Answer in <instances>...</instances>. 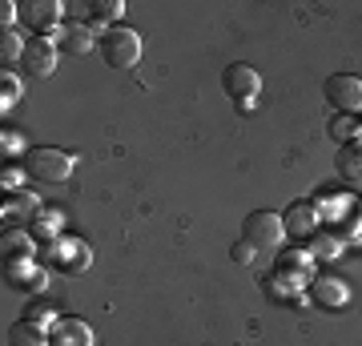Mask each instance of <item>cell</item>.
<instances>
[{"instance_id":"obj_18","label":"cell","mask_w":362,"mask_h":346,"mask_svg":"<svg viewBox=\"0 0 362 346\" xmlns=\"http://www.w3.org/2000/svg\"><path fill=\"white\" fill-rule=\"evenodd\" d=\"M121 13H125V4H121V0H93V4H89V25H101V21H117Z\"/></svg>"},{"instance_id":"obj_15","label":"cell","mask_w":362,"mask_h":346,"mask_svg":"<svg viewBox=\"0 0 362 346\" xmlns=\"http://www.w3.org/2000/svg\"><path fill=\"white\" fill-rule=\"evenodd\" d=\"M4 258H8V270H25L33 262V242L25 233H4Z\"/></svg>"},{"instance_id":"obj_17","label":"cell","mask_w":362,"mask_h":346,"mask_svg":"<svg viewBox=\"0 0 362 346\" xmlns=\"http://www.w3.org/2000/svg\"><path fill=\"white\" fill-rule=\"evenodd\" d=\"M310 290H314V298H318L322 306H330V302H346V286L338 282V278H314Z\"/></svg>"},{"instance_id":"obj_6","label":"cell","mask_w":362,"mask_h":346,"mask_svg":"<svg viewBox=\"0 0 362 346\" xmlns=\"http://www.w3.org/2000/svg\"><path fill=\"white\" fill-rule=\"evenodd\" d=\"M221 85H226V93H230L233 101H242V105H250L254 97H258V89H262V73L254 69V64H230L226 73H221Z\"/></svg>"},{"instance_id":"obj_14","label":"cell","mask_w":362,"mask_h":346,"mask_svg":"<svg viewBox=\"0 0 362 346\" xmlns=\"http://www.w3.org/2000/svg\"><path fill=\"white\" fill-rule=\"evenodd\" d=\"M338 178L350 181V185H362V145L346 142L342 154H338Z\"/></svg>"},{"instance_id":"obj_1","label":"cell","mask_w":362,"mask_h":346,"mask_svg":"<svg viewBox=\"0 0 362 346\" xmlns=\"http://www.w3.org/2000/svg\"><path fill=\"white\" fill-rule=\"evenodd\" d=\"M25 173L33 181H69L73 178V154L52 149V145H37L25 154Z\"/></svg>"},{"instance_id":"obj_23","label":"cell","mask_w":362,"mask_h":346,"mask_svg":"<svg viewBox=\"0 0 362 346\" xmlns=\"http://www.w3.org/2000/svg\"><path fill=\"white\" fill-rule=\"evenodd\" d=\"M330 133H334V137H338V142H346V137H350V133H354V125H350V117H338V121H334V125H330Z\"/></svg>"},{"instance_id":"obj_11","label":"cell","mask_w":362,"mask_h":346,"mask_svg":"<svg viewBox=\"0 0 362 346\" xmlns=\"http://www.w3.org/2000/svg\"><path fill=\"white\" fill-rule=\"evenodd\" d=\"M49 346H93V330L81 318H61L49 334Z\"/></svg>"},{"instance_id":"obj_19","label":"cell","mask_w":362,"mask_h":346,"mask_svg":"<svg viewBox=\"0 0 362 346\" xmlns=\"http://www.w3.org/2000/svg\"><path fill=\"white\" fill-rule=\"evenodd\" d=\"M0 57H4V61H21V57H25V45H21L16 33H8V28H4V37H0Z\"/></svg>"},{"instance_id":"obj_3","label":"cell","mask_w":362,"mask_h":346,"mask_svg":"<svg viewBox=\"0 0 362 346\" xmlns=\"http://www.w3.org/2000/svg\"><path fill=\"white\" fill-rule=\"evenodd\" d=\"M282 233H286L282 218L270 214V209H254V214L242 221V242H250L254 250H278Z\"/></svg>"},{"instance_id":"obj_24","label":"cell","mask_w":362,"mask_h":346,"mask_svg":"<svg viewBox=\"0 0 362 346\" xmlns=\"http://www.w3.org/2000/svg\"><path fill=\"white\" fill-rule=\"evenodd\" d=\"M0 16H4V25H8V21H13V16H16V8H13V4H8V0L0 4Z\"/></svg>"},{"instance_id":"obj_7","label":"cell","mask_w":362,"mask_h":346,"mask_svg":"<svg viewBox=\"0 0 362 346\" xmlns=\"http://www.w3.org/2000/svg\"><path fill=\"white\" fill-rule=\"evenodd\" d=\"M274 282L282 286V290H302V286H310V258L306 254H282L278 258V266H274Z\"/></svg>"},{"instance_id":"obj_16","label":"cell","mask_w":362,"mask_h":346,"mask_svg":"<svg viewBox=\"0 0 362 346\" xmlns=\"http://www.w3.org/2000/svg\"><path fill=\"white\" fill-rule=\"evenodd\" d=\"M37 214V197L33 193H25V190H16L8 202H4V218H16V221H25V218H33Z\"/></svg>"},{"instance_id":"obj_8","label":"cell","mask_w":362,"mask_h":346,"mask_svg":"<svg viewBox=\"0 0 362 346\" xmlns=\"http://www.w3.org/2000/svg\"><path fill=\"white\" fill-rule=\"evenodd\" d=\"M28 77H49L52 69H57V45L49 37H33L25 45V57H21Z\"/></svg>"},{"instance_id":"obj_5","label":"cell","mask_w":362,"mask_h":346,"mask_svg":"<svg viewBox=\"0 0 362 346\" xmlns=\"http://www.w3.org/2000/svg\"><path fill=\"white\" fill-rule=\"evenodd\" d=\"M326 101L334 105L338 113H354L362 109V77L354 73H334V77H326Z\"/></svg>"},{"instance_id":"obj_4","label":"cell","mask_w":362,"mask_h":346,"mask_svg":"<svg viewBox=\"0 0 362 346\" xmlns=\"http://www.w3.org/2000/svg\"><path fill=\"white\" fill-rule=\"evenodd\" d=\"M61 0H21L16 4V21L21 25H28L37 37H49V33H57L61 28Z\"/></svg>"},{"instance_id":"obj_13","label":"cell","mask_w":362,"mask_h":346,"mask_svg":"<svg viewBox=\"0 0 362 346\" xmlns=\"http://www.w3.org/2000/svg\"><path fill=\"white\" fill-rule=\"evenodd\" d=\"M61 49L73 52V57H89V52L97 49V40H93L89 25H69L65 33H61Z\"/></svg>"},{"instance_id":"obj_2","label":"cell","mask_w":362,"mask_h":346,"mask_svg":"<svg viewBox=\"0 0 362 346\" xmlns=\"http://www.w3.org/2000/svg\"><path fill=\"white\" fill-rule=\"evenodd\" d=\"M97 49H101L105 64H113V69H133V64L141 61V37L133 33V28H109L101 40H97Z\"/></svg>"},{"instance_id":"obj_9","label":"cell","mask_w":362,"mask_h":346,"mask_svg":"<svg viewBox=\"0 0 362 346\" xmlns=\"http://www.w3.org/2000/svg\"><path fill=\"white\" fill-rule=\"evenodd\" d=\"M282 226H286V233H294V238H314V233H318V209H314V202H294L286 209Z\"/></svg>"},{"instance_id":"obj_22","label":"cell","mask_w":362,"mask_h":346,"mask_svg":"<svg viewBox=\"0 0 362 346\" xmlns=\"http://www.w3.org/2000/svg\"><path fill=\"white\" fill-rule=\"evenodd\" d=\"M233 262L250 266V262H254V246H250V242H238V246H233Z\"/></svg>"},{"instance_id":"obj_25","label":"cell","mask_w":362,"mask_h":346,"mask_svg":"<svg viewBox=\"0 0 362 346\" xmlns=\"http://www.w3.org/2000/svg\"><path fill=\"white\" fill-rule=\"evenodd\" d=\"M4 185H8V190L16 193V169H4Z\"/></svg>"},{"instance_id":"obj_12","label":"cell","mask_w":362,"mask_h":346,"mask_svg":"<svg viewBox=\"0 0 362 346\" xmlns=\"http://www.w3.org/2000/svg\"><path fill=\"white\" fill-rule=\"evenodd\" d=\"M8 346H49V334H45V326L33 318H21L8 326Z\"/></svg>"},{"instance_id":"obj_10","label":"cell","mask_w":362,"mask_h":346,"mask_svg":"<svg viewBox=\"0 0 362 346\" xmlns=\"http://www.w3.org/2000/svg\"><path fill=\"white\" fill-rule=\"evenodd\" d=\"M89 258H93L89 246L81 242V238H65V242L52 250V262L65 270V274H81V270H89Z\"/></svg>"},{"instance_id":"obj_21","label":"cell","mask_w":362,"mask_h":346,"mask_svg":"<svg viewBox=\"0 0 362 346\" xmlns=\"http://www.w3.org/2000/svg\"><path fill=\"white\" fill-rule=\"evenodd\" d=\"M0 89H4V113H8V105L21 97V81L8 77V69H4V77H0Z\"/></svg>"},{"instance_id":"obj_20","label":"cell","mask_w":362,"mask_h":346,"mask_svg":"<svg viewBox=\"0 0 362 346\" xmlns=\"http://www.w3.org/2000/svg\"><path fill=\"white\" fill-rule=\"evenodd\" d=\"M310 250L318 258H334L338 254V238H326V233H314L310 238Z\"/></svg>"}]
</instances>
